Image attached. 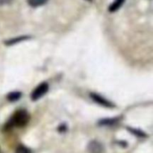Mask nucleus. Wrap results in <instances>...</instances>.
Returning <instances> with one entry per match:
<instances>
[{
	"mask_svg": "<svg viewBox=\"0 0 153 153\" xmlns=\"http://www.w3.org/2000/svg\"><path fill=\"white\" fill-rule=\"evenodd\" d=\"M28 38V37H25V36H24V37H17V38H14V39H12V40H7V41L5 42V43L7 45H12V44H14V43H18V42H20L24 40H26V39Z\"/></svg>",
	"mask_w": 153,
	"mask_h": 153,
	"instance_id": "8",
	"label": "nucleus"
},
{
	"mask_svg": "<svg viewBox=\"0 0 153 153\" xmlns=\"http://www.w3.org/2000/svg\"><path fill=\"white\" fill-rule=\"evenodd\" d=\"M21 97V93L19 92H11L7 96V99L10 102H14L19 100Z\"/></svg>",
	"mask_w": 153,
	"mask_h": 153,
	"instance_id": "6",
	"label": "nucleus"
},
{
	"mask_svg": "<svg viewBox=\"0 0 153 153\" xmlns=\"http://www.w3.org/2000/svg\"><path fill=\"white\" fill-rule=\"evenodd\" d=\"M88 150L90 153H102L103 151V146L100 143L94 140L88 144Z\"/></svg>",
	"mask_w": 153,
	"mask_h": 153,
	"instance_id": "4",
	"label": "nucleus"
},
{
	"mask_svg": "<svg viewBox=\"0 0 153 153\" xmlns=\"http://www.w3.org/2000/svg\"><path fill=\"white\" fill-rule=\"evenodd\" d=\"M48 91H49V85L46 82H43V83L40 84L31 93V100L33 101H36V100H39L42 97H43L48 92Z\"/></svg>",
	"mask_w": 153,
	"mask_h": 153,
	"instance_id": "2",
	"label": "nucleus"
},
{
	"mask_svg": "<svg viewBox=\"0 0 153 153\" xmlns=\"http://www.w3.org/2000/svg\"><path fill=\"white\" fill-rule=\"evenodd\" d=\"M116 118L115 119H106V120H103L100 122V124L102 125H106V126H110V125H113L115 123L117 122Z\"/></svg>",
	"mask_w": 153,
	"mask_h": 153,
	"instance_id": "10",
	"label": "nucleus"
},
{
	"mask_svg": "<svg viewBox=\"0 0 153 153\" xmlns=\"http://www.w3.org/2000/svg\"><path fill=\"white\" fill-rule=\"evenodd\" d=\"M15 153H31V150L26 146H23V145H19L17 148H16Z\"/></svg>",
	"mask_w": 153,
	"mask_h": 153,
	"instance_id": "9",
	"label": "nucleus"
},
{
	"mask_svg": "<svg viewBox=\"0 0 153 153\" xmlns=\"http://www.w3.org/2000/svg\"><path fill=\"white\" fill-rule=\"evenodd\" d=\"M29 120V115L25 110H19L15 112L12 116L8 123L6 124V128H11L12 126L22 127L26 125Z\"/></svg>",
	"mask_w": 153,
	"mask_h": 153,
	"instance_id": "1",
	"label": "nucleus"
},
{
	"mask_svg": "<svg viewBox=\"0 0 153 153\" xmlns=\"http://www.w3.org/2000/svg\"><path fill=\"white\" fill-rule=\"evenodd\" d=\"M48 0H28V3L31 7H38L47 2Z\"/></svg>",
	"mask_w": 153,
	"mask_h": 153,
	"instance_id": "7",
	"label": "nucleus"
},
{
	"mask_svg": "<svg viewBox=\"0 0 153 153\" xmlns=\"http://www.w3.org/2000/svg\"><path fill=\"white\" fill-rule=\"evenodd\" d=\"M89 1H92V0H89Z\"/></svg>",
	"mask_w": 153,
	"mask_h": 153,
	"instance_id": "13",
	"label": "nucleus"
},
{
	"mask_svg": "<svg viewBox=\"0 0 153 153\" xmlns=\"http://www.w3.org/2000/svg\"><path fill=\"white\" fill-rule=\"evenodd\" d=\"M91 97L92 98L93 100L96 102L98 104L101 105L105 106V107H108V108H111L113 106L112 103H111L110 102L108 101L107 100L103 98L102 97H101L100 95L97 94H91Z\"/></svg>",
	"mask_w": 153,
	"mask_h": 153,
	"instance_id": "3",
	"label": "nucleus"
},
{
	"mask_svg": "<svg viewBox=\"0 0 153 153\" xmlns=\"http://www.w3.org/2000/svg\"><path fill=\"white\" fill-rule=\"evenodd\" d=\"M128 129L130 130V131H131V132L134 133V134H136V135L139 136V137H142V136H145L144 133L142 132L141 131H137V130H136V129H132V128H128Z\"/></svg>",
	"mask_w": 153,
	"mask_h": 153,
	"instance_id": "11",
	"label": "nucleus"
},
{
	"mask_svg": "<svg viewBox=\"0 0 153 153\" xmlns=\"http://www.w3.org/2000/svg\"><path fill=\"white\" fill-rule=\"evenodd\" d=\"M12 0H0V4L2 5V4H8Z\"/></svg>",
	"mask_w": 153,
	"mask_h": 153,
	"instance_id": "12",
	"label": "nucleus"
},
{
	"mask_svg": "<svg viewBox=\"0 0 153 153\" xmlns=\"http://www.w3.org/2000/svg\"><path fill=\"white\" fill-rule=\"evenodd\" d=\"M124 1H125V0H116L113 4H111V6L109 7V10H110L111 12L116 11V10H118V9L121 7V5L123 4Z\"/></svg>",
	"mask_w": 153,
	"mask_h": 153,
	"instance_id": "5",
	"label": "nucleus"
}]
</instances>
